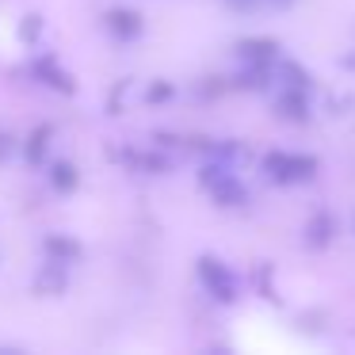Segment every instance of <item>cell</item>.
<instances>
[{
  "mask_svg": "<svg viewBox=\"0 0 355 355\" xmlns=\"http://www.w3.org/2000/svg\"><path fill=\"white\" fill-rule=\"evenodd\" d=\"M103 27H107V35H115V39H138L141 35V16L130 8H111L107 16H103Z\"/></svg>",
  "mask_w": 355,
  "mask_h": 355,
  "instance_id": "4",
  "label": "cell"
},
{
  "mask_svg": "<svg viewBox=\"0 0 355 355\" xmlns=\"http://www.w3.org/2000/svg\"><path fill=\"white\" fill-rule=\"evenodd\" d=\"M222 4H225L230 12H241V16H248V12H256V8H260L263 0H222Z\"/></svg>",
  "mask_w": 355,
  "mask_h": 355,
  "instance_id": "12",
  "label": "cell"
},
{
  "mask_svg": "<svg viewBox=\"0 0 355 355\" xmlns=\"http://www.w3.org/2000/svg\"><path fill=\"white\" fill-rule=\"evenodd\" d=\"M168 96H172L168 85H153V88H149V100H168Z\"/></svg>",
  "mask_w": 355,
  "mask_h": 355,
  "instance_id": "13",
  "label": "cell"
},
{
  "mask_svg": "<svg viewBox=\"0 0 355 355\" xmlns=\"http://www.w3.org/2000/svg\"><path fill=\"white\" fill-rule=\"evenodd\" d=\"M279 115L302 123V119H306V88H286L283 100H279Z\"/></svg>",
  "mask_w": 355,
  "mask_h": 355,
  "instance_id": "8",
  "label": "cell"
},
{
  "mask_svg": "<svg viewBox=\"0 0 355 355\" xmlns=\"http://www.w3.org/2000/svg\"><path fill=\"white\" fill-rule=\"evenodd\" d=\"M344 69H355V54H347V58H344Z\"/></svg>",
  "mask_w": 355,
  "mask_h": 355,
  "instance_id": "15",
  "label": "cell"
},
{
  "mask_svg": "<svg viewBox=\"0 0 355 355\" xmlns=\"http://www.w3.org/2000/svg\"><path fill=\"white\" fill-rule=\"evenodd\" d=\"M50 184H54V191H73V187H77V168H73L69 161H58L54 168H50Z\"/></svg>",
  "mask_w": 355,
  "mask_h": 355,
  "instance_id": "11",
  "label": "cell"
},
{
  "mask_svg": "<svg viewBox=\"0 0 355 355\" xmlns=\"http://www.w3.org/2000/svg\"><path fill=\"white\" fill-rule=\"evenodd\" d=\"M329 241H332V218H329V214L309 218V225H306V245H309V248H324Z\"/></svg>",
  "mask_w": 355,
  "mask_h": 355,
  "instance_id": "9",
  "label": "cell"
},
{
  "mask_svg": "<svg viewBox=\"0 0 355 355\" xmlns=\"http://www.w3.org/2000/svg\"><path fill=\"white\" fill-rule=\"evenodd\" d=\"M195 271H199V283L207 286V294L214 302H237V279H233V271L225 268L222 260H214V256H199L195 260Z\"/></svg>",
  "mask_w": 355,
  "mask_h": 355,
  "instance_id": "2",
  "label": "cell"
},
{
  "mask_svg": "<svg viewBox=\"0 0 355 355\" xmlns=\"http://www.w3.org/2000/svg\"><path fill=\"white\" fill-rule=\"evenodd\" d=\"M199 180H202V187L214 195V202H222V207H241V202L248 199L245 184H241L225 164H207V168L199 172Z\"/></svg>",
  "mask_w": 355,
  "mask_h": 355,
  "instance_id": "3",
  "label": "cell"
},
{
  "mask_svg": "<svg viewBox=\"0 0 355 355\" xmlns=\"http://www.w3.org/2000/svg\"><path fill=\"white\" fill-rule=\"evenodd\" d=\"M237 54L245 65H268L279 58V42L275 39H245V42H237Z\"/></svg>",
  "mask_w": 355,
  "mask_h": 355,
  "instance_id": "5",
  "label": "cell"
},
{
  "mask_svg": "<svg viewBox=\"0 0 355 355\" xmlns=\"http://www.w3.org/2000/svg\"><path fill=\"white\" fill-rule=\"evenodd\" d=\"M263 172L275 184H306L317 176V157L309 153H268L263 157Z\"/></svg>",
  "mask_w": 355,
  "mask_h": 355,
  "instance_id": "1",
  "label": "cell"
},
{
  "mask_svg": "<svg viewBox=\"0 0 355 355\" xmlns=\"http://www.w3.org/2000/svg\"><path fill=\"white\" fill-rule=\"evenodd\" d=\"M39 24H42L39 16H27V24H24V39H35V31H39Z\"/></svg>",
  "mask_w": 355,
  "mask_h": 355,
  "instance_id": "14",
  "label": "cell"
},
{
  "mask_svg": "<svg viewBox=\"0 0 355 355\" xmlns=\"http://www.w3.org/2000/svg\"><path fill=\"white\" fill-rule=\"evenodd\" d=\"M50 134H54L50 126H39V130H31V138H27V149H24L31 164H42V153H46V146H50Z\"/></svg>",
  "mask_w": 355,
  "mask_h": 355,
  "instance_id": "10",
  "label": "cell"
},
{
  "mask_svg": "<svg viewBox=\"0 0 355 355\" xmlns=\"http://www.w3.org/2000/svg\"><path fill=\"white\" fill-rule=\"evenodd\" d=\"M268 4H275V8H286V4H294V0H268Z\"/></svg>",
  "mask_w": 355,
  "mask_h": 355,
  "instance_id": "16",
  "label": "cell"
},
{
  "mask_svg": "<svg viewBox=\"0 0 355 355\" xmlns=\"http://www.w3.org/2000/svg\"><path fill=\"white\" fill-rule=\"evenodd\" d=\"M35 77H42L50 88H58V92H73V88H77V80H73L69 73L58 69V65L50 62V58H46V62H35Z\"/></svg>",
  "mask_w": 355,
  "mask_h": 355,
  "instance_id": "7",
  "label": "cell"
},
{
  "mask_svg": "<svg viewBox=\"0 0 355 355\" xmlns=\"http://www.w3.org/2000/svg\"><path fill=\"white\" fill-rule=\"evenodd\" d=\"M42 252L50 256V263H73V260H80V245L73 237H62V233H50V237L42 241Z\"/></svg>",
  "mask_w": 355,
  "mask_h": 355,
  "instance_id": "6",
  "label": "cell"
}]
</instances>
